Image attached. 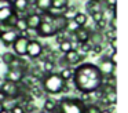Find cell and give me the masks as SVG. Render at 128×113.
Wrapping results in <instances>:
<instances>
[{
  "label": "cell",
  "mask_w": 128,
  "mask_h": 113,
  "mask_svg": "<svg viewBox=\"0 0 128 113\" xmlns=\"http://www.w3.org/2000/svg\"><path fill=\"white\" fill-rule=\"evenodd\" d=\"M73 85L78 92L91 94L96 91L103 83V76L95 63L83 62L73 70Z\"/></svg>",
  "instance_id": "cell-1"
},
{
  "label": "cell",
  "mask_w": 128,
  "mask_h": 113,
  "mask_svg": "<svg viewBox=\"0 0 128 113\" xmlns=\"http://www.w3.org/2000/svg\"><path fill=\"white\" fill-rule=\"evenodd\" d=\"M66 84L64 79L59 76V73L54 72V73H48L44 76V79L42 80V87L44 90L46 94H51V95H55V94H61L64 91V87Z\"/></svg>",
  "instance_id": "cell-2"
},
{
  "label": "cell",
  "mask_w": 128,
  "mask_h": 113,
  "mask_svg": "<svg viewBox=\"0 0 128 113\" xmlns=\"http://www.w3.org/2000/svg\"><path fill=\"white\" fill-rule=\"evenodd\" d=\"M86 112V105L80 101L78 98H65L59 99L58 110L55 113H84Z\"/></svg>",
  "instance_id": "cell-3"
},
{
  "label": "cell",
  "mask_w": 128,
  "mask_h": 113,
  "mask_svg": "<svg viewBox=\"0 0 128 113\" xmlns=\"http://www.w3.org/2000/svg\"><path fill=\"white\" fill-rule=\"evenodd\" d=\"M96 68L99 69L100 74L105 77H109V76H113L114 74V70H116V65L112 63V61L109 59V55H102L99 58V62H98Z\"/></svg>",
  "instance_id": "cell-4"
},
{
  "label": "cell",
  "mask_w": 128,
  "mask_h": 113,
  "mask_svg": "<svg viewBox=\"0 0 128 113\" xmlns=\"http://www.w3.org/2000/svg\"><path fill=\"white\" fill-rule=\"evenodd\" d=\"M86 58H87V55L78 52L77 50H70L69 52L64 54V59L66 61V63L69 66H72V68L74 65H80V63H83L84 61H86Z\"/></svg>",
  "instance_id": "cell-5"
},
{
  "label": "cell",
  "mask_w": 128,
  "mask_h": 113,
  "mask_svg": "<svg viewBox=\"0 0 128 113\" xmlns=\"http://www.w3.org/2000/svg\"><path fill=\"white\" fill-rule=\"evenodd\" d=\"M0 90L6 94L7 98H11V99H17L18 95H20V84L12 83V81L4 80L2 83V85H0Z\"/></svg>",
  "instance_id": "cell-6"
},
{
  "label": "cell",
  "mask_w": 128,
  "mask_h": 113,
  "mask_svg": "<svg viewBox=\"0 0 128 113\" xmlns=\"http://www.w3.org/2000/svg\"><path fill=\"white\" fill-rule=\"evenodd\" d=\"M26 55L30 59H36V58L42 57L43 55V44L39 40H36V39L29 40L28 47H26Z\"/></svg>",
  "instance_id": "cell-7"
},
{
  "label": "cell",
  "mask_w": 128,
  "mask_h": 113,
  "mask_svg": "<svg viewBox=\"0 0 128 113\" xmlns=\"http://www.w3.org/2000/svg\"><path fill=\"white\" fill-rule=\"evenodd\" d=\"M28 43H29V39L24 37V36H18L17 39H15V41L11 44L12 50H14V54L17 55V57L22 58L26 55V47H28Z\"/></svg>",
  "instance_id": "cell-8"
},
{
  "label": "cell",
  "mask_w": 128,
  "mask_h": 113,
  "mask_svg": "<svg viewBox=\"0 0 128 113\" xmlns=\"http://www.w3.org/2000/svg\"><path fill=\"white\" fill-rule=\"evenodd\" d=\"M28 74L26 69H8L7 73L4 74V80L7 81H12V83H21L24 80V77Z\"/></svg>",
  "instance_id": "cell-9"
},
{
  "label": "cell",
  "mask_w": 128,
  "mask_h": 113,
  "mask_svg": "<svg viewBox=\"0 0 128 113\" xmlns=\"http://www.w3.org/2000/svg\"><path fill=\"white\" fill-rule=\"evenodd\" d=\"M11 8L18 14V15H20V14H25V13H28L29 8H30V0H12Z\"/></svg>",
  "instance_id": "cell-10"
},
{
  "label": "cell",
  "mask_w": 128,
  "mask_h": 113,
  "mask_svg": "<svg viewBox=\"0 0 128 113\" xmlns=\"http://www.w3.org/2000/svg\"><path fill=\"white\" fill-rule=\"evenodd\" d=\"M90 30L91 29H88V28H84V26H78L77 29L73 32V40H76V41H78V43H86V41H88V39H90Z\"/></svg>",
  "instance_id": "cell-11"
},
{
  "label": "cell",
  "mask_w": 128,
  "mask_h": 113,
  "mask_svg": "<svg viewBox=\"0 0 128 113\" xmlns=\"http://www.w3.org/2000/svg\"><path fill=\"white\" fill-rule=\"evenodd\" d=\"M25 19H26L28 29H32V30H36L37 26L40 25V22H42V17H40L39 13H29V14H26Z\"/></svg>",
  "instance_id": "cell-12"
},
{
  "label": "cell",
  "mask_w": 128,
  "mask_h": 113,
  "mask_svg": "<svg viewBox=\"0 0 128 113\" xmlns=\"http://www.w3.org/2000/svg\"><path fill=\"white\" fill-rule=\"evenodd\" d=\"M18 36H20V32H18L17 29H11V30H8V32L3 33V35H0V41H2L6 47H8L14 43Z\"/></svg>",
  "instance_id": "cell-13"
},
{
  "label": "cell",
  "mask_w": 128,
  "mask_h": 113,
  "mask_svg": "<svg viewBox=\"0 0 128 113\" xmlns=\"http://www.w3.org/2000/svg\"><path fill=\"white\" fill-rule=\"evenodd\" d=\"M58 103H59L58 99L48 96V98H46L44 105H43V112H46V113H55L56 110H58Z\"/></svg>",
  "instance_id": "cell-14"
},
{
  "label": "cell",
  "mask_w": 128,
  "mask_h": 113,
  "mask_svg": "<svg viewBox=\"0 0 128 113\" xmlns=\"http://www.w3.org/2000/svg\"><path fill=\"white\" fill-rule=\"evenodd\" d=\"M103 33L99 32V30H90V44L91 46H95V44H102L103 43Z\"/></svg>",
  "instance_id": "cell-15"
},
{
  "label": "cell",
  "mask_w": 128,
  "mask_h": 113,
  "mask_svg": "<svg viewBox=\"0 0 128 113\" xmlns=\"http://www.w3.org/2000/svg\"><path fill=\"white\" fill-rule=\"evenodd\" d=\"M34 7L40 14L51 11V0H34Z\"/></svg>",
  "instance_id": "cell-16"
},
{
  "label": "cell",
  "mask_w": 128,
  "mask_h": 113,
  "mask_svg": "<svg viewBox=\"0 0 128 113\" xmlns=\"http://www.w3.org/2000/svg\"><path fill=\"white\" fill-rule=\"evenodd\" d=\"M68 6H69V0H51V10L62 13Z\"/></svg>",
  "instance_id": "cell-17"
},
{
  "label": "cell",
  "mask_w": 128,
  "mask_h": 113,
  "mask_svg": "<svg viewBox=\"0 0 128 113\" xmlns=\"http://www.w3.org/2000/svg\"><path fill=\"white\" fill-rule=\"evenodd\" d=\"M86 8H87V13H88L90 15H91V14H94V13H96V11H103L100 3L94 2V0H88V3L86 4Z\"/></svg>",
  "instance_id": "cell-18"
},
{
  "label": "cell",
  "mask_w": 128,
  "mask_h": 113,
  "mask_svg": "<svg viewBox=\"0 0 128 113\" xmlns=\"http://www.w3.org/2000/svg\"><path fill=\"white\" fill-rule=\"evenodd\" d=\"M73 21L76 22L77 26H84V25L87 24V21H88V17H87L86 13H80V11H77L76 15L73 17Z\"/></svg>",
  "instance_id": "cell-19"
},
{
  "label": "cell",
  "mask_w": 128,
  "mask_h": 113,
  "mask_svg": "<svg viewBox=\"0 0 128 113\" xmlns=\"http://www.w3.org/2000/svg\"><path fill=\"white\" fill-rule=\"evenodd\" d=\"M14 14V10L11 7H4L0 10V22H7V19Z\"/></svg>",
  "instance_id": "cell-20"
},
{
  "label": "cell",
  "mask_w": 128,
  "mask_h": 113,
  "mask_svg": "<svg viewBox=\"0 0 128 113\" xmlns=\"http://www.w3.org/2000/svg\"><path fill=\"white\" fill-rule=\"evenodd\" d=\"M76 13H77V8H76L74 6H68V7L65 8L61 14L68 19V21H69V19H73V17L76 15Z\"/></svg>",
  "instance_id": "cell-21"
},
{
  "label": "cell",
  "mask_w": 128,
  "mask_h": 113,
  "mask_svg": "<svg viewBox=\"0 0 128 113\" xmlns=\"http://www.w3.org/2000/svg\"><path fill=\"white\" fill-rule=\"evenodd\" d=\"M14 29H17L18 32H20V35H21V33H24L25 30H28V25H26L25 17H20V18H18L17 24H15V26H14Z\"/></svg>",
  "instance_id": "cell-22"
},
{
  "label": "cell",
  "mask_w": 128,
  "mask_h": 113,
  "mask_svg": "<svg viewBox=\"0 0 128 113\" xmlns=\"http://www.w3.org/2000/svg\"><path fill=\"white\" fill-rule=\"evenodd\" d=\"M73 70H74V69H73L72 66L64 68L61 72H59V76H61L65 81H69V80H72V77H73Z\"/></svg>",
  "instance_id": "cell-23"
},
{
  "label": "cell",
  "mask_w": 128,
  "mask_h": 113,
  "mask_svg": "<svg viewBox=\"0 0 128 113\" xmlns=\"http://www.w3.org/2000/svg\"><path fill=\"white\" fill-rule=\"evenodd\" d=\"M43 72H44L46 74L48 73H54V70H55V62H51V61H43Z\"/></svg>",
  "instance_id": "cell-24"
},
{
  "label": "cell",
  "mask_w": 128,
  "mask_h": 113,
  "mask_svg": "<svg viewBox=\"0 0 128 113\" xmlns=\"http://www.w3.org/2000/svg\"><path fill=\"white\" fill-rule=\"evenodd\" d=\"M17 57V55L14 54V52H10V51H7V52H4V54H2V57H0V59H2V62L3 63H6V65H8L10 62H12L14 61V58Z\"/></svg>",
  "instance_id": "cell-25"
},
{
  "label": "cell",
  "mask_w": 128,
  "mask_h": 113,
  "mask_svg": "<svg viewBox=\"0 0 128 113\" xmlns=\"http://www.w3.org/2000/svg\"><path fill=\"white\" fill-rule=\"evenodd\" d=\"M77 25H76V22L73 21V19H69V21L66 22V28H65V32L68 33V35H73V32H74L76 29H77Z\"/></svg>",
  "instance_id": "cell-26"
},
{
  "label": "cell",
  "mask_w": 128,
  "mask_h": 113,
  "mask_svg": "<svg viewBox=\"0 0 128 113\" xmlns=\"http://www.w3.org/2000/svg\"><path fill=\"white\" fill-rule=\"evenodd\" d=\"M91 44H90V41H86V43H81L80 46H78V52H81V54H86L88 55V52H91Z\"/></svg>",
  "instance_id": "cell-27"
},
{
  "label": "cell",
  "mask_w": 128,
  "mask_h": 113,
  "mask_svg": "<svg viewBox=\"0 0 128 113\" xmlns=\"http://www.w3.org/2000/svg\"><path fill=\"white\" fill-rule=\"evenodd\" d=\"M100 107L96 103H88L86 105V112L84 113H100Z\"/></svg>",
  "instance_id": "cell-28"
},
{
  "label": "cell",
  "mask_w": 128,
  "mask_h": 113,
  "mask_svg": "<svg viewBox=\"0 0 128 113\" xmlns=\"http://www.w3.org/2000/svg\"><path fill=\"white\" fill-rule=\"evenodd\" d=\"M70 50H72V47H70V40H65L64 43L59 44V52H61V54H66Z\"/></svg>",
  "instance_id": "cell-29"
},
{
  "label": "cell",
  "mask_w": 128,
  "mask_h": 113,
  "mask_svg": "<svg viewBox=\"0 0 128 113\" xmlns=\"http://www.w3.org/2000/svg\"><path fill=\"white\" fill-rule=\"evenodd\" d=\"M103 39L108 41H110L112 39H116V30H112V29H106L105 33H103Z\"/></svg>",
  "instance_id": "cell-30"
},
{
  "label": "cell",
  "mask_w": 128,
  "mask_h": 113,
  "mask_svg": "<svg viewBox=\"0 0 128 113\" xmlns=\"http://www.w3.org/2000/svg\"><path fill=\"white\" fill-rule=\"evenodd\" d=\"M91 51H92V54H94V55H100L103 52L102 44H95V46H92L91 47Z\"/></svg>",
  "instance_id": "cell-31"
},
{
  "label": "cell",
  "mask_w": 128,
  "mask_h": 113,
  "mask_svg": "<svg viewBox=\"0 0 128 113\" xmlns=\"http://www.w3.org/2000/svg\"><path fill=\"white\" fill-rule=\"evenodd\" d=\"M91 18H92V21H94L95 24L99 22L100 19H103V11H96V13L91 14Z\"/></svg>",
  "instance_id": "cell-32"
},
{
  "label": "cell",
  "mask_w": 128,
  "mask_h": 113,
  "mask_svg": "<svg viewBox=\"0 0 128 113\" xmlns=\"http://www.w3.org/2000/svg\"><path fill=\"white\" fill-rule=\"evenodd\" d=\"M105 3H106V8L108 10H114L117 0H105Z\"/></svg>",
  "instance_id": "cell-33"
},
{
  "label": "cell",
  "mask_w": 128,
  "mask_h": 113,
  "mask_svg": "<svg viewBox=\"0 0 128 113\" xmlns=\"http://www.w3.org/2000/svg\"><path fill=\"white\" fill-rule=\"evenodd\" d=\"M12 0H0V10L4 7H11Z\"/></svg>",
  "instance_id": "cell-34"
},
{
  "label": "cell",
  "mask_w": 128,
  "mask_h": 113,
  "mask_svg": "<svg viewBox=\"0 0 128 113\" xmlns=\"http://www.w3.org/2000/svg\"><path fill=\"white\" fill-rule=\"evenodd\" d=\"M109 44H110L112 50H114V51H117V37L116 39H112L110 41H108Z\"/></svg>",
  "instance_id": "cell-35"
},
{
  "label": "cell",
  "mask_w": 128,
  "mask_h": 113,
  "mask_svg": "<svg viewBox=\"0 0 128 113\" xmlns=\"http://www.w3.org/2000/svg\"><path fill=\"white\" fill-rule=\"evenodd\" d=\"M6 99H7V96H6V94H4V92H3V91L0 90V103H3V102H4V101H6Z\"/></svg>",
  "instance_id": "cell-36"
},
{
  "label": "cell",
  "mask_w": 128,
  "mask_h": 113,
  "mask_svg": "<svg viewBox=\"0 0 128 113\" xmlns=\"http://www.w3.org/2000/svg\"><path fill=\"white\" fill-rule=\"evenodd\" d=\"M100 113H112V112L108 109V107H106V109H102V110H100Z\"/></svg>",
  "instance_id": "cell-37"
},
{
  "label": "cell",
  "mask_w": 128,
  "mask_h": 113,
  "mask_svg": "<svg viewBox=\"0 0 128 113\" xmlns=\"http://www.w3.org/2000/svg\"><path fill=\"white\" fill-rule=\"evenodd\" d=\"M0 113H10V110H7V109H3Z\"/></svg>",
  "instance_id": "cell-38"
},
{
  "label": "cell",
  "mask_w": 128,
  "mask_h": 113,
  "mask_svg": "<svg viewBox=\"0 0 128 113\" xmlns=\"http://www.w3.org/2000/svg\"><path fill=\"white\" fill-rule=\"evenodd\" d=\"M3 109H4V107H3V103H0V112H2Z\"/></svg>",
  "instance_id": "cell-39"
},
{
  "label": "cell",
  "mask_w": 128,
  "mask_h": 113,
  "mask_svg": "<svg viewBox=\"0 0 128 113\" xmlns=\"http://www.w3.org/2000/svg\"><path fill=\"white\" fill-rule=\"evenodd\" d=\"M94 2H98V3H102V2H105V0H94Z\"/></svg>",
  "instance_id": "cell-40"
}]
</instances>
